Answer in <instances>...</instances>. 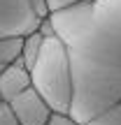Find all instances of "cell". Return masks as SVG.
<instances>
[{"instance_id": "obj_5", "label": "cell", "mask_w": 121, "mask_h": 125, "mask_svg": "<svg viewBox=\"0 0 121 125\" xmlns=\"http://www.w3.org/2000/svg\"><path fill=\"white\" fill-rule=\"evenodd\" d=\"M28 86H30V72L26 70L21 58L0 72V100L2 102H9L19 93H23Z\"/></svg>"}, {"instance_id": "obj_12", "label": "cell", "mask_w": 121, "mask_h": 125, "mask_svg": "<svg viewBox=\"0 0 121 125\" xmlns=\"http://www.w3.org/2000/svg\"><path fill=\"white\" fill-rule=\"evenodd\" d=\"M37 30L42 32V37H51V35H56V32H54V26H51V21H49V16H47L44 21L40 23V28H37Z\"/></svg>"}, {"instance_id": "obj_6", "label": "cell", "mask_w": 121, "mask_h": 125, "mask_svg": "<svg viewBox=\"0 0 121 125\" xmlns=\"http://www.w3.org/2000/svg\"><path fill=\"white\" fill-rule=\"evenodd\" d=\"M42 32L40 30H33L28 35H23V42H21V62L26 65V70H30L33 62L37 60L40 56V49H42Z\"/></svg>"}, {"instance_id": "obj_1", "label": "cell", "mask_w": 121, "mask_h": 125, "mask_svg": "<svg viewBox=\"0 0 121 125\" xmlns=\"http://www.w3.org/2000/svg\"><path fill=\"white\" fill-rule=\"evenodd\" d=\"M49 21L70 58V118L84 125L121 100V0H84Z\"/></svg>"}, {"instance_id": "obj_10", "label": "cell", "mask_w": 121, "mask_h": 125, "mask_svg": "<svg viewBox=\"0 0 121 125\" xmlns=\"http://www.w3.org/2000/svg\"><path fill=\"white\" fill-rule=\"evenodd\" d=\"M0 125H19L14 114H12V109H9V104L2 102V100H0Z\"/></svg>"}, {"instance_id": "obj_3", "label": "cell", "mask_w": 121, "mask_h": 125, "mask_svg": "<svg viewBox=\"0 0 121 125\" xmlns=\"http://www.w3.org/2000/svg\"><path fill=\"white\" fill-rule=\"evenodd\" d=\"M49 16L44 0H0V37H23Z\"/></svg>"}, {"instance_id": "obj_11", "label": "cell", "mask_w": 121, "mask_h": 125, "mask_svg": "<svg viewBox=\"0 0 121 125\" xmlns=\"http://www.w3.org/2000/svg\"><path fill=\"white\" fill-rule=\"evenodd\" d=\"M47 125H81V123H77L75 118H70L67 114H54Z\"/></svg>"}, {"instance_id": "obj_2", "label": "cell", "mask_w": 121, "mask_h": 125, "mask_svg": "<svg viewBox=\"0 0 121 125\" xmlns=\"http://www.w3.org/2000/svg\"><path fill=\"white\" fill-rule=\"evenodd\" d=\"M30 86L42 95L54 114H67L72 107V70L65 44L56 35L42 40V49L30 70Z\"/></svg>"}, {"instance_id": "obj_8", "label": "cell", "mask_w": 121, "mask_h": 125, "mask_svg": "<svg viewBox=\"0 0 121 125\" xmlns=\"http://www.w3.org/2000/svg\"><path fill=\"white\" fill-rule=\"evenodd\" d=\"M84 125H121V100H117L112 107L100 111L95 118H91V121L84 123Z\"/></svg>"}, {"instance_id": "obj_4", "label": "cell", "mask_w": 121, "mask_h": 125, "mask_svg": "<svg viewBox=\"0 0 121 125\" xmlns=\"http://www.w3.org/2000/svg\"><path fill=\"white\" fill-rule=\"evenodd\" d=\"M7 104H9V109H12L19 125H47L49 118L54 116L51 107L42 100V95L33 86H28L23 93L12 97Z\"/></svg>"}, {"instance_id": "obj_7", "label": "cell", "mask_w": 121, "mask_h": 125, "mask_svg": "<svg viewBox=\"0 0 121 125\" xmlns=\"http://www.w3.org/2000/svg\"><path fill=\"white\" fill-rule=\"evenodd\" d=\"M23 37H0V72L21 58Z\"/></svg>"}, {"instance_id": "obj_9", "label": "cell", "mask_w": 121, "mask_h": 125, "mask_svg": "<svg viewBox=\"0 0 121 125\" xmlns=\"http://www.w3.org/2000/svg\"><path fill=\"white\" fill-rule=\"evenodd\" d=\"M44 2H47V9H49V14H51V12L67 9V7H72V5H79V2H84V0H44Z\"/></svg>"}]
</instances>
